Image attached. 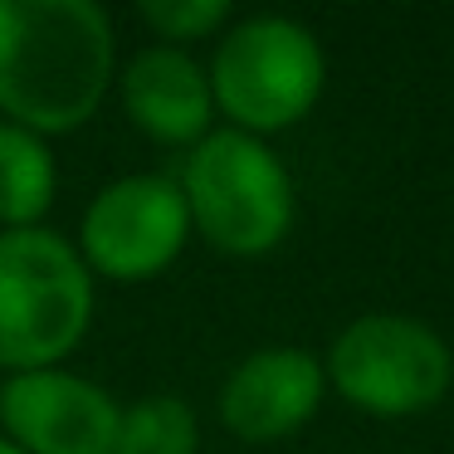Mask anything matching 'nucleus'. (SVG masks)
Returning a JSON list of instances; mask_svg holds the SVG:
<instances>
[{
    "instance_id": "obj_1",
    "label": "nucleus",
    "mask_w": 454,
    "mask_h": 454,
    "mask_svg": "<svg viewBox=\"0 0 454 454\" xmlns=\"http://www.w3.org/2000/svg\"><path fill=\"white\" fill-rule=\"evenodd\" d=\"M108 83L113 25L93 0H0V113L15 128H83Z\"/></svg>"
},
{
    "instance_id": "obj_2",
    "label": "nucleus",
    "mask_w": 454,
    "mask_h": 454,
    "mask_svg": "<svg viewBox=\"0 0 454 454\" xmlns=\"http://www.w3.org/2000/svg\"><path fill=\"white\" fill-rule=\"evenodd\" d=\"M93 317V274L54 230L0 235V366L44 372L83 342Z\"/></svg>"
},
{
    "instance_id": "obj_3",
    "label": "nucleus",
    "mask_w": 454,
    "mask_h": 454,
    "mask_svg": "<svg viewBox=\"0 0 454 454\" xmlns=\"http://www.w3.org/2000/svg\"><path fill=\"white\" fill-rule=\"evenodd\" d=\"M191 225L225 254H269L294 225V181L284 161L239 128L206 132L181 176Z\"/></svg>"
},
{
    "instance_id": "obj_4",
    "label": "nucleus",
    "mask_w": 454,
    "mask_h": 454,
    "mask_svg": "<svg viewBox=\"0 0 454 454\" xmlns=\"http://www.w3.org/2000/svg\"><path fill=\"white\" fill-rule=\"evenodd\" d=\"M327 64L313 30L284 15H254L239 20L220 40L210 64V98L235 118L239 132H284L313 113L323 93Z\"/></svg>"
},
{
    "instance_id": "obj_5",
    "label": "nucleus",
    "mask_w": 454,
    "mask_h": 454,
    "mask_svg": "<svg viewBox=\"0 0 454 454\" xmlns=\"http://www.w3.org/2000/svg\"><path fill=\"white\" fill-rule=\"evenodd\" d=\"M327 381L366 415H420L450 391V347L405 313H366L342 327L327 352Z\"/></svg>"
},
{
    "instance_id": "obj_6",
    "label": "nucleus",
    "mask_w": 454,
    "mask_h": 454,
    "mask_svg": "<svg viewBox=\"0 0 454 454\" xmlns=\"http://www.w3.org/2000/svg\"><path fill=\"white\" fill-rule=\"evenodd\" d=\"M191 235V210L176 181L122 176L83 210V264L118 284L157 278Z\"/></svg>"
},
{
    "instance_id": "obj_7",
    "label": "nucleus",
    "mask_w": 454,
    "mask_h": 454,
    "mask_svg": "<svg viewBox=\"0 0 454 454\" xmlns=\"http://www.w3.org/2000/svg\"><path fill=\"white\" fill-rule=\"evenodd\" d=\"M118 415L103 386L59 366L20 372L0 386L5 440L25 454H113Z\"/></svg>"
},
{
    "instance_id": "obj_8",
    "label": "nucleus",
    "mask_w": 454,
    "mask_h": 454,
    "mask_svg": "<svg viewBox=\"0 0 454 454\" xmlns=\"http://www.w3.org/2000/svg\"><path fill=\"white\" fill-rule=\"evenodd\" d=\"M327 376L303 347H264L230 372L220 391V420L249 444L288 440L317 415Z\"/></svg>"
},
{
    "instance_id": "obj_9",
    "label": "nucleus",
    "mask_w": 454,
    "mask_h": 454,
    "mask_svg": "<svg viewBox=\"0 0 454 454\" xmlns=\"http://www.w3.org/2000/svg\"><path fill=\"white\" fill-rule=\"evenodd\" d=\"M122 108L152 142L186 147L210 128V74L186 50L152 44L122 69Z\"/></svg>"
},
{
    "instance_id": "obj_10",
    "label": "nucleus",
    "mask_w": 454,
    "mask_h": 454,
    "mask_svg": "<svg viewBox=\"0 0 454 454\" xmlns=\"http://www.w3.org/2000/svg\"><path fill=\"white\" fill-rule=\"evenodd\" d=\"M54 157L44 137L0 122V225L30 230L54 200Z\"/></svg>"
},
{
    "instance_id": "obj_11",
    "label": "nucleus",
    "mask_w": 454,
    "mask_h": 454,
    "mask_svg": "<svg viewBox=\"0 0 454 454\" xmlns=\"http://www.w3.org/2000/svg\"><path fill=\"white\" fill-rule=\"evenodd\" d=\"M200 430L186 401L176 395H147L118 415L113 454H196Z\"/></svg>"
},
{
    "instance_id": "obj_12",
    "label": "nucleus",
    "mask_w": 454,
    "mask_h": 454,
    "mask_svg": "<svg viewBox=\"0 0 454 454\" xmlns=\"http://www.w3.org/2000/svg\"><path fill=\"white\" fill-rule=\"evenodd\" d=\"M137 15L161 35V40H171V50H181L186 40L215 35L220 25L230 20V5L225 0H142Z\"/></svg>"
},
{
    "instance_id": "obj_13",
    "label": "nucleus",
    "mask_w": 454,
    "mask_h": 454,
    "mask_svg": "<svg viewBox=\"0 0 454 454\" xmlns=\"http://www.w3.org/2000/svg\"><path fill=\"white\" fill-rule=\"evenodd\" d=\"M0 454H25V450H15V444L5 440V434H0Z\"/></svg>"
}]
</instances>
